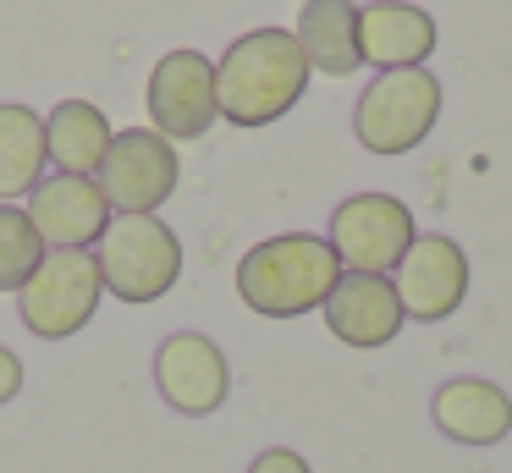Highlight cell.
I'll list each match as a JSON object with an SVG mask.
<instances>
[{"label": "cell", "instance_id": "1", "mask_svg": "<svg viewBox=\"0 0 512 473\" xmlns=\"http://www.w3.org/2000/svg\"><path fill=\"white\" fill-rule=\"evenodd\" d=\"M309 88V55L292 28H248L215 61V99L232 127H270Z\"/></svg>", "mask_w": 512, "mask_h": 473}, {"label": "cell", "instance_id": "2", "mask_svg": "<svg viewBox=\"0 0 512 473\" xmlns=\"http://www.w3.org/2000/svg\"><path fill=\"white\" fill-rule=\"evenodd\" d=\"M342 281V259L314 231H281L237 259V297L259 319H298L325 308L331 286Z\"/></svg>", "mask_w": 512, "mask_h": 473}, {"label": "cell", "instance_id": "3", "mask_svg": "<svg viewBox=\"0 0 512 473\" xmlns=\"http://www.w3.org/2000/svg\"><path fill=\"white\" fill-rule=\"evenodd\" d=\"M94 259L116 303H160L182 281V237L160 215H111Z\"/></svg>", "mask_w": 512, "mask_h": 473}, {"label": "cell", "instance_id": "4", "mask_svg": "<svg viewBox=\"0 0 512 473\" xmlns=\"http://www.w3.org/2000/svg\"><path fill=\"white\" fill-rule=\"evenodd\" d=\"M441 121V83L430 66H402L375 72V83L353 105V132L369 154H408Z\"/></svg>", "mask_w": 512, "mask_h": 473}, {"label": "cell", "instance_id": "5", "mask_svg": "<svg viewBox=\"0 0 512 473\" xmlns=\"http://www.w3.org/2000/svg\"><path fill=\"white\" fill-rule=\"evenodd\" d=\"M100 297H105V281L94 248H50L45 264L17 292V314H23L28 336L67 341L100 314Z\"/></svg>", "mask_w": 512, "mask_h": 473}, {"label": "cell", "instance_id": "6", "mask_svg": "<svg viewBox=\"0 0 512 473\" xmlns=\"http://www.w3.org/2000/svg\"><path fill=\"white\" fill-rule=\"evenodd\" d=\"M419 226H413V209L397 193H353L331 209V231L325 242L336 248L342 270L358 275H391L402 264V253L413 248Z\"/></svg>", "mask_w": 512, "mask_h": 473}, {"label": "cell", "instance_id": "7", "mask_svg": "<svg viewBox=\"0 0 512 473\" xmlns=\"http://www.w3.org/2000/svg\"><path fill=\"white\" fill-rule=\"evenodd\" d=\"M177 176H182L177 143L160 138L155 127H127L111 138V154H105L94 182L111 198L116 215H155L177 193Z\"/></svg>", "mask_w": 512, "mask_h": 473}, {"label": "cell", "instance_id": "8", "mask_svg": "<svg viewBox=\"0 0 512 473\" xmlns=\"http://www.w3.org/2000/svg\"><path fill=\"white\" fill-rule=\"evenodd\" d=\"M149 121L160 138L193 143L221 121V99H215V61L204 50H166L149 72Z\"/></svg>", "mask_w": 512, "mask_h": 473}, {"label": "cell", "instance_id": "9", "mask_svg": "<svg viewBox=\"0 0 512 473\" xmlns=\"http://www.w3.org/2000/svg\"><path fill=\"white\" fill-rule=\"evenodd\" d=\"M155 391L182 418H210L232 396V363L204 330H171L155 347Z\"/></svg>", "mask_w": 512, "mask_h": 473}, {"label": "cell", "instance_id": "10", "mask_svg": "<svg viewBox=\"0 0 512 473\" xmlns=\"http://www.w3.org/2000/svg\"><path fill=\"white\" fill-rule=\"evenodd\" d=\"M391 286L402 297V314L435 325V319H452L468 297V253L457 237L441 231H424L413 237V248L402 253V264L391 270Z\"/></svg>", "mask_w": 512, "mask_h": 473}, {"label": "cell", "instance_id": "11", "mask_svg": "<svg viewBox=\"0 0 512 473\" xmlns=\"http://www.w3.org/2000/svg\"><path fill=\"white\" fill-rule=\"evenodd\" d=\"M320 314H325V325H331V336L347 341L353 352L391 347L397 330L408 325L391 275H358V270H342V281L331 286V297H325Z\"/></svg>", "mask_w": 512, "mask_h": 473}, {"label": "cell", "instance_id": "12", "mask_svg": "<svg viewBox=\"0 0 512 473\" xmlns=\"http://www.w3.org/2000/svg\"><path fill=\"white\" fill-rule=\"evenodd\" d=\"M111 198L100 193L94 176H45L28 193V220L45 237V248H94L111 226Z\"/></svg>", "mask_w": 512, "mask_h": 473}, {"label": "cell", "instance_id": "13", "mask_svg": "<svg viewBox=\"0 0 512 473\" xmlns=\"http://www.w3.org/2000/svg\"><path fill=\"white\" fill-rule=\"evenodd\" d=\"M435 50V17L413 0H369L358 6V55L375 72L424 66Z\"/></svg>", "mask_w": 512, "mask_h": 473}, {"label": "cell", "instance_id": "14", "mask_svg": "<svg viewBox=\"0 0 512 473\" xmlns=\"http://www.w3.org/2000/svg\"><path fill=\"white\" fill-rule=\"evenodd\" d=\"M430 418L446 440H457V446H496V440L512 435V396L501 391L496 380L457 374V380L435 385Z\"/></svg>", "mask_w": 512, "mask_h": 473}, {"label": "cell", "instance_id": "15", "mask_svg": "<svg viewBox=\"0 0 512 473\" xmlns=\"http://www.w3.org/2000/svg\"><path fill=\"white\" fill-rule=\"evenodd\" d=\"M111 138L116 127L94 99H61L45 116V154L61 176H100Z\"/></svg>", "mask_w": 512, "mask_h": 473}, {"label": "cell", "instance_id": "16", "mask_svg": "<svg viewBox=\"0 0 512 473\" xmlns=\"http://www.w3.org/2000/svg\"><path fill=\"white\" fill-rule=\"evenodd\" d=\"M292 33L309 55V72L347 77L364 66V55H358V0H303Z\"/></svg>", "mask_w": 512, "mask_h": 473}, {"label": "cell", "instance_id": "17", "mask_svg": "<svg viewBox=\"0 0 512 473\" xmlns=\"http://www.w3.org/2000/svg\"><path fill=\"white\" fill-rule=\"evenodd\" d=\"M45 116L34 105H0V204H17L45 182Z\"/></svg>", "mask_w": 512, "mask_h": 473}, {"label": "cell", "instance_id": "18", "mask_svg": "<svg viewBox=\"0 0 512 473\" xmlns=\"http://www.w3.org/2000/svg\"><path fill=\"white\" fill-rule=\"evenodd\" d=\"M45 237L34 231L28 209L17 204H0V292H23L28 275L45 264Z\"/></svg>", "mask_w": 512, "mask_h": 473}, {"label": "cell", "instance_id": "19", "mask_svg": "<svg viewBox=\"0 0 512 473\" xmlns=\"http://www.w3.org/2000/svg\"><path fill=\"white\" fill-rule=\"evenodd\" d=\"M248 473H314V468H309V457H303V451L270 446V451H259V457L248 462Z\"/></svg>", "mask_w": 512, "mask_h": 473}, {"label": "cell", "instance_id": "20", "mask_svg": "<svg viewBox=\"0 0 512 473\" xmlns=\"http://www.w3.org/2000/svg\"><path fill=\"white\" fill-rule=\"evenodd\" d=\"M23 396V358H17L6 341H0V407Z\"/></svg>", "mask_w": 512, "mask_h": 473}]
</instances>
